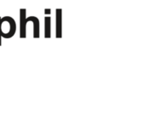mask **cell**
Wrapping results in <instances>:
<instances>
[{"label": "cell", "mask_w": 146, "mask_h": 113, "mask_svg": "<svg viewBox=\"0 0 146 113\" xmlns=\"http://www.w3.org/2000/svg\"><path fill=\"white\" fill-rule=\"evenodd\" d=\"M27 21L29 22H33V37L35 38H38L39 37V21L38 20V18L34 17V16H30L28 18H27Z\"/></svg>", "instance_id": "3957f363"}, {"label": "cell", "mask_w": 146, "mask_h": 113, "mask_svg": "<svg viewBox=\"0 0 146 113\" xmlns=\"http://www.w3.org/2000/svg\"><path fill=\"white\" fill-rule=\"evenodd\" d=\"M45 20V37H50V19L49 17H46L44 19Z\"/></svg>", "instance_id": "277c9868"}, {"label": "cell", "mask_w": 146, "mask_h": 113, "mask_svg": "<svg viewBox=\"0 0 146 113\" xmlns=\"http://www.w3.org/2000/svg\"><path fill=\"white\" fill-rule=\"evenodd\" d=\"M1 19H2V18L0 17V21H1ZM1 39H2V37H1V34H0V46H1V44H2V40H1Z\"/></svg>", "instance_id": "5b68a950"}, {"label": "cell", "mask_w": 146, "mask_h": 113, "mask_svg": "<svg viewBox=\"0 0 146 113\" xmlns=\"http://www.w3.org/2000/svg\"><path fill=\"white\" fill-rule=\"evenodd\" d=\"M27 9H20V37L26 38L27 37Z\"/></svg>", "instance_id": "7a4b0ae2"}, {"label": "cell", "mask_w": 146, "mask_h": 113, "mask_svg": "<svg viewBox=\"0 0 146 113\" xmlns=\"http://www.w3.org/2000/svg\"><path fill=\"white\" fill-rule=\"evenodd\" d=\"M16 32V24L10 16H4L0 21V34L2 37L11 38Z\"/></svg>", "instance_id": "6da1fadb"}]
</instances>
